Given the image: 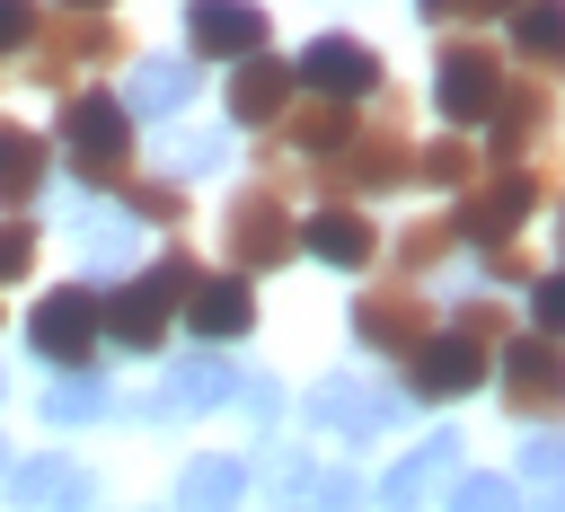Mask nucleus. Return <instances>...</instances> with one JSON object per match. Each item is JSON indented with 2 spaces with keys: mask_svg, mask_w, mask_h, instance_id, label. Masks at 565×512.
<instances>
[{
  "mask_svg": "<svg viewBox=\"0 0 565 512\" xmlns=\"http://www.w3.org/2000/svg\"><path fill=\"white\" fill-rule=\"evenodd\" d=\"M62 159L79 185L115 194V177L132 168V106L115 88H71L62 97Z\"/></svg>",
  "mask_w": 565,
  "mask_h": 512,
  "instance_id": "f257e3e1",
  "label": "nucleus"
},
{
  "mask_svg": "<svg viewBox=\"0 0 565 512\" xmlns=\"http://www.w3.org/2000/svg\"><path fill=\"white\" fill-rule=\"evenodd\" d=\"M106 62H124V26H115L106 9H53V26L35 18V35H26L35 88H79V79L106 71Z\"/></svg>",
  "mask_w": 565,
  "mask_h": 512,
  "instance_id": "f03ea898",
  "label": "nucleus"
},
{
  "mask_svg": "<svg viewBox=\"0 0 565 512\" xmlns=\"http://www.w3.org/2000/svg\"><path fill=\"white\" fill-rule=\"evenodd\" d=\"M194 274H203L194 256H159V265L132 274L124 291H97V327H106L124 353H159V344H168V318H177V300H185Z\"/></svg>",
  "mask_w": 565,
  "mask_h": 512,
  "instance_id": "7ed1b4c3",
  "label": "nucleus"
},
{
  "mask_svg": "<svg viewBox=\"0 0 565 512\" xmlns=\"http://www.w3.org/2000/svg\"><path fill=\"white\" fill-rule=\"evenodd\" d=\"M406 177H415V150H406V132H397V115L353 124L344 150L318 168V185H327L335 203H353V194H388V185H406Z\"/></svg>",
  "mask_w": 565,
  "mask_h": 512,
  "instance_id": "20e7f679",
  "label": "nucleus"
},
{
  "mask_svg": "<svg viewBox=\"0 0 565 512\" xmlns=\"http://www.w3.org/2000/svg\"><path fill=\"white\" fill-rule=\"evenodd\" d=\"M291 247H300V221H291V203H282L274 185H247V194L221 212V256H230V274H274V265H291Z\"/></svg>",
  "mask_w": 565,
  "mask_h": 512,
  "instance_id": "39448f33",
  "label": "nucleus"
},
{
  "mask_svg": "<svg viewBox=\"0 0 565 512\" xmlns=\"http://www.w3.org/2000/svg\"><path fill=\"white\" fill-rule=\"evenodd\" d=\"M494 362H503V406L512 415H530V424L565 415V335H503Z\"/></svg>",
  "mask_w": 565,
  "mask_h": 512,
  "instance_id": "423d86ee",
  "label": "nucleus"
},
{
  "mask_svg": "<svg viewBox=\"0 0 565 512\" xmlns=\"http://www.w3.org/2000/svg\"><path fill=\"white\" fill-rule=\"evenodd\" d=\"M530 203H539V168H530V159H512V168H494V177H477V185H468V203L450 212V230H459L468 247H503V238H521Z\"/></svg>",
  "mask_w": 565,
  "mask_h": 512,
  "instance_id": "0eeeda50",
  "label": "nucleus"
},
{
  "mask_svg": "<svg viewBox=\"0 0 565 512\" xmlns=\"http://www.w3.org/2000/svg\"><path fill=\"white\" fill-rule=\"evenodd\" d=\"M503 97V53L494 44H477V35H459V44H441V62H433V106L468 132V124H486V106Z\"/></svg>",
  "mask_w": 565,
  "mask_h": 512,
  "instance_id": "6e6552de",
  "label": "nucleus"
},
{
  "mask_svg": "<svg viewBox=\"0 0 565 512\" xmlns=\"http://www.w3.org/2000/svg\"><path fill=\"white\" fill-rule=\"evenodd\" d=\"M97 291L88 282H62V291H44L35 300V318H26V344L44 353V362H62V371H88V353H97Z\"/></svg>",
  "mask_w": 565,
  "mask_h": 512,
  "instance_id": "1a4fd4ad",
  "label": "nucleus"
},
{
  "mask_svg": "<svg viewBox=\"0 0 565 512\" xmlns=\"http://www.w3.org/2000/svg\"><path fill=\"white\" fill-rule=\"evenodd\" d=\"M547 115H556V79L503 71V97L486 106V150H494V159H530L539 132H547Z\"/></svg>",
  "mask_w": 565,
  "mask_h": 512,
  "instance_id": "9d476101",
  "label": "nucleus"
},
{
  "mask_svg": "<svg viewBox=\"0 0 565 512\" xmlns=\"http://www.w3.org/2000/svg\"><path fill=\"white\" fill-rule=\"evenodd\" d=\"M353 335H362L371 353L406 362V353L433 335V300H424L415 282H380V291H362V300H353Z\"/></svg>",
  "mask_w": 565,
  "mask_h": 512,
  "instance_id": "9b49d317",
  "label": "nucleus"
},
{
  "mask_svg": "<svg viewBox=\"0 0 565 512\" xmlns=\"http://www.w3.org/2000/svg\"><path fill=\"white\" fill-rule=\"evenodd\" d=\"M486 362H494V353H477V344H459V335H424V344L406 353V388H415L424 406H459L468 388H486Z\"/></svg>",
  "mask_w": 565,
  "mask_h": 512,
  "instance_id": "f8f14e48",
  "label": "nucleus"
},
{
  "mask_svg": "<svg viewBox=\"0 0 565 512\" xmlns=\"http://www.w3.org/2000/svg\"><path fill=\"white\" fill-rule=\"evenodd\" d=\"M450 477H459V433H433L380 477V503L388 512H433V494H450Z\"/></svg>",
  "mask_w": 565,
  "mask_h": 512,
  "instance_id": "ddd939ff",
  "label": "nucleus"
},
{
  "mask_svg": "<svg viewBox=\"0 0 565 512\" xmlns=\"http://www.w3.org/2000/svg\"><path fill=\"white\" fill-rule=\"evenodd\" d=\"M185 44H194L203 62L265 53V9H256V0H185Z\"/></svg>",
  "mask_w": 565,
  "mask_h": 512,
  "instance_id": "4468645a",
  "label": "nucleus"
},
{
  "mask_svg": "<svg viewBox=\"0 0 565 512\" xmlns=\"http://www.w3.org/2000/svg\"><path fill=\"white\" fill-rule=\"evenodd\" d=\"M265 132H274V150H265V159H291V150H300V159H318V168H327V159L344 150L353 115H344V97H318V88H309V106H282Z\"/></svg>",
  "mask_w": 565,
  "mask_h": 512,
  "instance_id": "2eb2a0df",
  "label": "nucleus"
},
{
  "mask_svg": "<svg viewBox=\"0 0 565 512\" xmlns=\"http://www.w3.org/2000/svg\"><path fill=\"white\" fill-rule=\"evenodd\" d=\"M291 71H300V88L344 97V106H353L362 88H380V53H371V44H353V35H318V44H309Z\"/></svg>",
  "mask_w": 565,
  "mask_h": 512,
  "instance_id": "dca6fc26",
  "label": "nucleus"
},
{
  "mask_svg": "<svg viewBox=\"0 0 565 512\" xmlns=\"http://www.w3.org/2000/svg\"><path fill=\"white\" fill-rule=\"evenodd\" d=\"M177 309H185V327L212 335V344H230V335L256 327V291H247V274H194Z\"/></svg>",
  "mask_w": 565,
  "mask_h": 512,
  "instance_id": "f3484780",
  "label": "nucleus"
},
{
  "mask_svg": "<svg viewBox=\"0 0 565 512\" xmlns=\"http://www.w3.org/2000/svg\"><path fill=\"white\" fill-rule=\"evenodd\" d=\"M309 415H318L327 433H344V441H371V433L397 424V397L371 388V380H318V388H309Z\"/></svg>",
  "mask_w": 565,
  "mask_h": 512,
  "instance_id": "a211bd4d",
  "label": "nucleus"
},
{
  "mask_svg": "<svg viewBox=\"0 0 565 512\" xmlns=\"http://www.w3.org/2000/svg\"><path fill=\"white\" fill-rule=\"evenodd\" d=\"M291 88H300V71H291V62H274V53H238V79H230V124L265 132V124L291 106Z\"/></svg>",
  "mask_w": 565,
  "mask_h": 512,
  "instance_id": "6ab92c4d",
  "label": "nucleus"
},
{
  "mask_svg": "<svg viewBox=\"0 0 565 512\" xmlns=\"http://www.w3.org/2000/svg\"><path fill=\"white\" fill-rule=\"evenodd\" d=\"M300 247H309L318 265H344V274H362V265L380 256V230H371L353 203H327V212H309V221H300Z\"/></svg>",
  "mask_w": 565,
  "mask_h": 512,
  "instance_id": "aec40b11",
  "label": "nucleus"
},
{
  "mask_svg": "<svg viewBox=\"0 0 565 512\" xmlns=\"http://www.w3.org/2000/svg\"><path fill=\"white\" fill-rule=\"evenodd\" d=\"M97 486H88V468L79 459H18L9 468V503H26V512H79Z\"/></svg>",
  "mask_w": 565,
  "mask_h": 512,
  "instance_id": "412c9836",
  "label": "nucleus"
},
{
  "mask_svg": "<svg viewBox=\"0 0 565 512\" xmlns=\"http://www.w3.org/2000/svg\"><path fill=\"white\" fill-rule=\"evenodd\" d=\"M512 53L539 79H565V0H521L512 9Z\"/></svg>",
  "mask_w": 565,
  "mask_h": 512,
  "instance_id": "4be33fe9",
  "label": "nucleus"
},
{
  "mask_svg": "<svg viewBox=\"0 0 565 512\" xmlns=\"http://www.w3.org/2000/svg\"><path fill=\"white\" fill-rule=\"evenodd\" d=\"M238 380H230V362H177L159 388H150V415H203V406H221Z\"/></svg>",
  "mask_w": 565,
  "mask_h": 512,
  "instance_id": "5701e85b",
  "label": "nucleus"
},
{
  "mask_svg": "<svg viewBox=\"0 0 565 512\" xmlns=\"http://www.w3.org/2000/svg\"><path fill=\"white\" fill-rule=\"evenodd\" d=\"M185 97H194V71H185L177 53H150V62L124 79V106H132V115H177Z\"/></svg>",
  "mask_w": 565,
  "mask_h": 512,
  "instance_id": "b1692460",
  "label": "nucleus"
},
{
  "mask_svg": "<svg viewBox=\"0 0 565 512\" xmlns=\"http://www.w3.org/2000/svg\"><path fill=\"white\" fill-rule=\"evenodd\" d=\"M238 494H247V468L238 459H194L177 477V512H230Z\"/></svg>",
  "mask_w": 565,
  "mask_h": 512,
  "instance_id": "393cba45",
  "label": "nucleus"
},
{
  "mask_svg": "<svg viewBox=\"0 0 565 512\" xmlns=\"http://www.w3.org/2000/svg\"><path fill=\"white\" fill-rule=\"evenodd\" d=\"M35 185H44V141L26 124H0V203L18 212V203H35Z\"/></svg>",
  "mask_w": 565,
  "mask_h": 512,
  "instance_id": "a878e982",
  "label": "nucleus"
},
{
  "mask_svg": "<svg viewBox=\"0 0 565 512\" xmlns=\"http://www.w3.org/2000/svg\"><path fill=\"white\" fill-rule=\"evenodd\" d=\"M106 406H115V388H106L97 371H71V380L44 388V424H88V415H106Z\"/></svg>",
  "mask_w": 565,
  "mask_h": 512,
  "instance_id": "bb28decb",
  "label": "nucleus"
},
{
  "mask_svg": "<svg viewBox=\"0 0 565 512\" xmlns=\"http://www.w3.org/2000/svg\"><path fill=\"white\" fill-rule=\"evenodd\" d=\"M415 177H433V185H477V177H486V150H477L468 132H441V141L415 159Z\"/></svg>",
  "mask_w": 565,
  "mask_h": 512,
  "instance_id": "cd10ccee",
  "label": "nucleus"
},
{
  "mask_svg": "<svg viewBox=\"0 0 565 512\" xmlns=\"http://www.w3.org/2000/svg\"><path fill=\"white\" fill-rule=\"evenodd\" d=\"M115 194H124V212H141V221H185V194H177V177H115Z\"/></svg>",
  "mask_w": 565,
  "mask_h": 512,
  "instance_id": "c85d7f7f",
  "label": "nucleus"
},
{
  "mask_svg": "<svg viewBox=\"0 0 565 512\" xmlns=\"http://www.w3.org/2000/svg\"><path fill=\"white\" fill-rule=\"evenodd\" d=\"M450 512H521V486L512 477H450Z\"/></svg>",
  "mask_w": 565,
  "mask_h": 512,
  "instance_id": "c756f323",
  "label": "nucleus"
},
{
  "mask_svg": "<svg viewBox=\"0 0 565 512\" xmlns=\"http://www.w3.org/2000/svg\"><path fill=\"white\" fill-rule=\"evenodd\" d=\"M450 335H459V344H477V353H494V344L512 335V327H503V300H486V291H477V300H459Z\"/></svg>",
  "mask_w": 565,
  "mask_h": 512,
  "instance_id": "7c9ffc66",
  "label": "nucleus"
},
{
  "mask_svg": "<svg viewBox=\"0 0 565 512\" xmlns=\"http://www.w3.org/2000/svg\"><path fill=\"white\" fill-rule=\"evenodd\" d=\"M450 247H459V230H450V221H415V230L397 238V265H406V274H424V265H441Z\"/></svg>",
  "mask_w": 565,
  "mask_h": 512,
  "instance_id": "2f4dec72",
  "label": "nucleus"
},
{
  "mask_svg": "<svg viewBox=\"0 0 565 512\" xmlns=\"http://www.w3.org/2000/svg\"><path fill=\"white\" fill-rule=\"evenodd\" d=\"M547 477H565V433H530L521 441V486H547Z\"/></svg>",
  "mask_w": 565,
  "mask_h": 512,
  "instance_id": "473e14b6",
  "label": "nucleus"
},
{
  "mask_svg": "<svg viewBox=\"0 0 565 512\" xmlns=\"http://www.w3.org/2000/svg\"><path fill=\"white\" fill-rule=\"evenodd\" d=\"M35 265V221H0V282H18Z\"/></svg>",
  "mask_w": 565,
  "mask_h": 512,
  "instance_id": "72a5a7b5",
  "label": "nucleus"
},
{
  "mask_svg": "<svg viewBox=\"0 0 565 512\" xmlns=\"http://www.w3.org/2000/svg\"><path fill=\"white\" fill-rule=\"evenodd\" d=\"M530 318H539V335H565V265L547 282H530Z\"/></svg>",
  "mask_w": 565,
  "mask_h": 512,
  "instance_id": "f704fd0d",
  "label": "nucleus"
},
{
  "mask_svg": "<svg viewBox=\"0 0 565 512\" xmlns=\"http://www.w3.org/2000/svg\"><path fill=\"white\" fill-rule=\"evenodd\" d=\"M212 159H221V132H185V141L168 150V168H177V177H203Z\"/></svg>",
  "mask_w": 565,
  "mask_h": 512,
  "instance_id": "c9c22d12",
  "label": "nucleus"
},
{
  "mask_svg": "<svg viewBox=\"0 0 565 512\" xmlns=\"http://www.w3.org/2000/svg\"><path fill=\"white\" fill-rule=\"evenodd\" d=\"M318 486V512H362V486L344 477V468H327V477H309Z\"/></svg>",
  "mask_w": 565,
  "mask_h": 512,
  "instance_id": "e433bc0d",
  "label": "nucleus"
},
{
  "mask_svg": "<svg viewBox=\"0 0 565 512\" xmlns=\"http://www.w3.org/2000/svg\"><path fill=\"white\" fill-rule=\"evenodd\" d=\"M35 35V0H0V53H26Z\"/></svg>",
  "mask_w": 565,
  "mask_h": 512,
  "instance_id": "4c0bfd02",
  "label": "nucleus"
},
{
  "mask_svg": "<svg viewBox=\"0 0 565 512\" xmlns=\"http://www.w3.org/2000/svg\"><path fill=\"white\" fill-rule=\"evenodd\" d=\"M486 274H494V282H530V256L503 238V247H486Z\"/></svg>",
  "mask_w": 565,
  "mask_h": 512,
  "instance_id": "58836bf2",
  "label": "nucleus"
},
{
  "mask_svg": "<svg viewBox=\"0 0 565 512\" xmlns=\"http://www.w3.org/2000/svg\"><path fill=\"white\" fill-rule=\"evenodd\" d=\"M521 512H565V477H547V486H530V494H521Z\"/></svg>",
  "mask_w": 565,
  "mask_h": 512,
  "instance_id": "ea45409f",
  "label": "nucleus"
},
{
  "mask_svg": "<svg viewBox=\"0 0 565 512\" xmlns=\"http://www.w3.org/2000/svg\"><path fill=\"white\" fill-rule=\"evenodd\" d=\"M521 0H450V18H512Z\"/></svg>",
  "mask_w": 565,
  "mask_h": 512,
  "instance_id": "a19ab883",
  "label": "nucleus"
},
{
  "mask_svg": "<svg viewBox=\"0 0 565 512\" xmlns=\"http://www.w3.org/2000/svg\"><path fill=\"white\" fill-rule=\"evenodd\" d=\"M415 9H424V18H450V0H415Z\"/></svg>",
  "mask_w": 565,
  "mask_h": 512,
  "instance_id": "79ce46f5",
  "label": "nucleus"
},
{
  "mask_svg": "<svg viewBox=\"0 0 565 512\" xmlns=\"http://www.w3.org/2000/svg\"><path fill=\"white\" fill-rule=\"evenodd\" d=\"M62 9H106V0H62Z\"/></svg>",
  "mask_w": 565,
  "mask_h": 512,
  "instance_id": "37998d69",
  "label": "nucleus"
},
{
  "mask_svg": "<svg viewBox=\"0 0 565 512\" xmlns=\"http://www.w3.org/2000/svg\"><path fill=\"white\" fill-rule=\"evenodd\" d=\"M556 238H565V203H556Z\"/></svg>",
  "mask_w": 565,
  "mask_h": 512,
  "instance_id": "c03bdc74",
  "label": "nucleus"
}]
</instances>
